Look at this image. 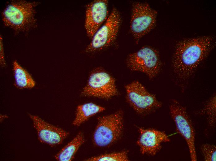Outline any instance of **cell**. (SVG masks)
<instances>
[{
  "instance_id": "cell-6",
  "label": "cell",
  "mask_w": 216,
  "mask_h": 161,
  "mask_svg": "<svg viewBox=\"0 0 216 161\" xmlns=\"http://www.w3.org/2000/svg\"><path fill=\"white\" fill-rule=\"evenodd\" d=\"M123 115L122 111H119L99 119L93 137L96 145L107 146L119 138L123 129Z\"/></svg>"
},
{
  "instance_id": "cell-11",
  "label": "cell",
  "mask_w": 216,
  "mask_h": 161,
  "mask_svg": "<svg viewBox=\"0 0 216 161\" xmlns=\"http://www.w3.org/2000/svg\"><path fill=\"white\" fill-rule=\"evenodd\" d=\"M40 142L51 146L61 144L69 133L62 129L52 125L38 116L29 114Z\"/></svg>"
},
{
  "instance_id": "cell-13",
  "label": "cell",
  "mask_w": 216,
  "mask_h": 161,
  "mask_svg": "<svg viewBox=\"0 0 216 161\" xmlns=\"http://www.w3.org/2000/svg\"><path fill=\"white\" fill-rule=\"evenodd\" d=\"M84 141L83 134L81 132H79L72 140L56 155V159L60 161L72 160L79 148Z\"/></svg>"
},
{
  "instance_id": "cell-7",
  "label": "cell",
  "mask_w": 216,
  "mask_h": 161,
  "mask_svg": "<svg viewBox=\"0 0 216 161\" xmlns=\"http://www.w3.org/2000/svg\"><path fill=\"white\" fill-rule=\"evenodd\" d=\"M114 79L103 69L98 67L92 71L81 95L108 99L117 95Z\"/></svg>"
},
{
  "instance_id": "cell-14",
  "label": "cell",
  "mask_w": 216,
  "mask_h": 161,
  "mask_svg": "<svg viewBox=\"0 0 216 161\" xmlns=\"http://www.w3.org/2000/svg\"><path fill=\"white\" fill-rule=\"evenodd\" d=\"M15 79L14 85L20 89H31L35 85V82L29 73L17 62L13 63Z\"/></svg>"
},
{
  "instance_id": "cell-5",
  "label": "cell",
  "mask_w": 216,
  "mask_h": 161,
  "mask_svg": "<svg viewBox=\"0 0 216 161\" xmlns=\"http://www.w3.org/2000/svg\"><path fill=\"white\" fill-rule=\"evenodd\" d=\"M126 64L131 70L142 72L151 79L159 74L162 66L158 51L148 46H143L130 54L127 57Z\"/></svg>"
},
{
  "instance_id": "cell-18",
  "label": "cell",
  "mask_w": 216,
  "mask_h": 161,
  "mask_svg": "<svg viewBox=\"0 0 216 161\" xmlns=\"http://www.w3.org/2000/svg\"><path fill=\"white\" fill-rule=\"evenodd\" d=\"M200 149L205 161H216V146L215 145L204 144L202 145Z\"/></svg>"
},
{
  "instance_id": "cell-15",
  "label": "cell",
  "mask_w": 216,
  "mask_h": 161,
  "mask_svg": "<svg viewBox=\"0 0 216 161\" xmlns=\"http://www.w3.org/2000/svg\"><path fill=\"white\" fill-rule=\"evenodd\" d=\"M105 110L104 107L92 102L80 105L77 107L73 124L79 126L92 116Z\"/></svg>"
},
{
  "instance_id": "cell-10",
  "label": "cell",
  "mask_w": 216,
  "mask_h": 161,
  "mask_svg": "<svg viewBox=\"0 0 216 161\" xmlns=\"http://www.w3.org/2000/svg\"><path fill=\"white\" fill-rule=\"evenodd\" d=\"M108 1L94 0L86 6L84 27L87 36L92 38L108 15Z\"/></svg>"
},
{
  "instance_id": "cell-19",
  "label": "cell",
  "mask_w": 216,
  "mask_h": 161,
  "mask_svg": "<svg viewBox=\"0 0 216 161\" xmlns=\"http://www.w3.org/2000/svg\"><path fill=\"white\" fill-rule=\"evenodd\" d=\"M2 41V38L1 36L0 37V62L2 67H4L6 66V62L4 57Z\"/></svg>"
},
{
  "instance_id": "cell-2",
  "label": "cell",
  "mask_w": 216,
  "mask_h": 161,
  "mask_svg": "<svg viewBox=\"0 0 216 161\" xmlns=\"http://www.w3.org/2000/svg\"><path fill=\"white\" fill-rule=\"evenodd\" d=\"M38 2L24 0L11 1L2 13L4 24L16 33L26 32L36 26L35 7Z\"/></svg>"
},
{
  "instance_id": "cell-8",
  "label": "cell",
  "mask_w": 216,
  "mask_h": 161,
  "mask_svg": "<svg viewBox=\"0 0 216 161\" xmlns=\"http://www.w3.org/2000/svg\"><path fill=\"white\" fill-rule=\"evenodd\" d=\"M170 113L178 133L186 141L191 161L197 160L195 146V132L185 107L175 99H172L169 106Z\"/></svg>"
},
{
  "instance_id": "cell-9",
  "label": "cell",
  "mask_w": 216,
  "mask_h": 161,
  "mask_svg": "<svg viewBox=\"0 0 216 161\" xmlns=\"http://www.w3.org/2000/svg\"><path fill=\"white\" fill-rule=\"evenodd\" d=\"M127 99L135 111L140 114H147L160 108L161 103L139 82L135 81L125 86Z\"/></svg>"
},
{
  "instance_id": "cell-17",
  "label": "cell",
  "mask_w": 216,
  "mask_h": 161,
  "mask_svg": "<svg viewBox=\"0 0 216 161\" xmlns=\"http://www.w3.org/2000/svg\"><path fill=\"white\" fill-rule=\"evenodd\" d=\"M88 161H127L128 160L127 153L126 151L104 154L91 157L87 159Z\"/></svg>"
},
{
  "instance_id": "cell-4",
  "label": "cell",
  "mask_w": 216,
  "mask_h": 161,
  "mask_svg": "<svg viewBox=\"0 0 216 161\" xmlns=\"http://www.w3.org/2000/svg\"><path fill=\"white\" fill-rule=\"evenodd\" d=\"M121 23L120 13L113 7L106 20L92 38L85 49L86 52H95L111 46L116 39Z\"/></svg>"
},
{
  "instance_id": "cell-3",
  "label": "cell",
  "mask_w": 216,
  "mask_h": 161,
  "mask_svg": "<svg viewBox=\"0 0 216 161\" xmlns=\"http://www.w3.org/2000/svg\"><path fill=\"white\" fill-rule=\"evenodd\" d=\"M157 11L146 2H136L132 5L130 29L136 43L155 27Z\"/></svg>"
},
{
  "instance_id": "cell-12",
  "label": "cell",
  "mask_w": 216,
  "mask_h": 161,
  "mask_svg": "<svg viewBox=\"0 0 216 161\" xmlns=\"http://www.w3.org/2000/svg\"><path fill=\"white\" fill-rule=\"evenodd\" d=\"M139 138L137 144L141 153L153 155L161 148V144L169 142L170 139L164 132L152 129L139 128Z\"/></svg>"
},
{
  "instance_id": "cell-16",
  "label": "cell",
  "mask_w": 216,
  "mask_h": 161,
  "mask_svg": "<svg viewBox=\"0 0 216 161\" xmlns=\"http://www.w3.org/2000/svg\"><path fill=\"white\" fill-rule=\"evenodd\" d=\"M202 113L207 115L208 122L210 126H214L216 121V97L214 94L205 105Z\"/></svg>"
},
{
  "instance_id": "cell-1",
  "label": "cell",
  "mask_w": 216,
  "mask_h": 161,
  "mask_svg": "<svg viewBox=\"0 0 216 161\" xmlns=\"http://www.w3.org/2000/svg\"><path fill=\"white\" fill-rule=\"evenodd\" d=\"M215 41L210 35L185 38L176 44L173 56V71L182 81L189 79L214 48Z\"/></svg>"
}]
</instances>
